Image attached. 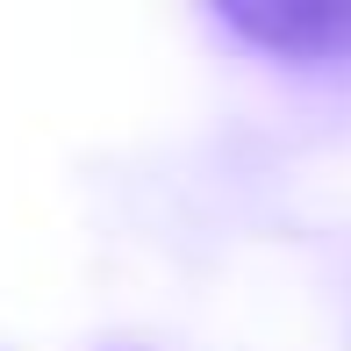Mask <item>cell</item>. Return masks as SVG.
Wrapping results in <instances>:
<instances>
[{
  "label": "cell",
  "instance_id": "1",
  "mask_svg": "<svg viewBox=\"0 0 351 351\" xmlns=\"http://www.w3.org/2000/svg\"><path fill=\"white\" fill-rule=\"evenodd\" d=\"M215 22L280 65H351V0H230L215 8Z\"/></svg>",
  "mask_w": 351,
  "mask_h": 351
}]
</instances>
